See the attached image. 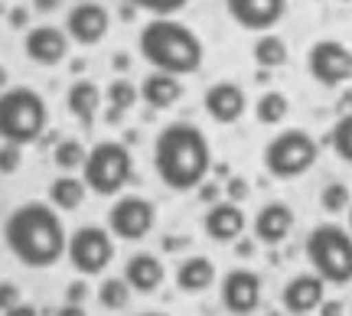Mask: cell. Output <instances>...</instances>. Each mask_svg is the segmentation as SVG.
<instances>
[{"label": "cell", "mask_w": 352, "mask_h": 316, "mask_svg": "<svg viewBox=\"0 0 352 316\" xmlns=\"http://www.w3.org/2000/svg\"><path fill=\"white\" fill-rule=\"evenodd\" d=\"M56 316H85V310H82V304H65Z\"/></svg>", "instance_id": "cell-40"}, {"label": "cell", "mask_w": 352, "mask_h": 316, "mask_svg": "<svg viewBox=\"0 0 352 316\" xmlns=\"http://www.w3.org/2000/svg\"><path fill=\"white\" fill-rule=\"evenodd\" d=\"M228 196H232V203H241V199H245V192H248V183H245V179H228Z\"/></svg>", "instance_id": "cell-34"}, {"label": "cell", "mask_w": 352, "mask_h": 316, "mask_svg": "<svg viewBox=\"0 0 352 316\" xmlns=\"http://www.w3.org/2000/svg\"><path fill=\"white\" fill-rule=\"evenodd\" d=\"M127 300H131V284L124 278H108L98 287V304L108 310H124Z\"/></svg>", "instance_id": "cell-26"}, {"label": "cell", "mask_w": 352, "mask_h": 316, "mask_svg": "<svg viewBox=\"0 0 352 316\" xmlns=\"http://www.w3.org/2000/svg\"><path fill=\"white\" fill-rule=\"evenodd\" d=\"M23 49L30 63L36 65H59L69 52V36L59 26H33L23 39Z\"/></svg>", "instance_id": "cell-15"}, {"label": "cell", "mask_w": 352, "mask_h": 316, "mask_svg": "<svg viewBox=\"0 0 352 316\" xmlns=\"http://www.w3.org/2000/svg\"><path fill=\"white\" fill-rule=\"evenodd\" d=\"M88 150L82 147V140H63L59 147H56V153H52V160H56V166L59 170H65V173H72V170H78V166L85 163Z\"/></svg>", "instance_id": "cell-29"}, {"label": "cell", "mask_w": 352, "mask_h": 316, "mask_svg": "<svg viewBox=\"0 0 352 316\" xmlns=\"http://www.w3.org/2000/svg\"><path fill=\"white\" fill-rule=\"evenodd\" d=\"M202 104H206V114H209L212 121H219V124H235L241 114H245V108H248V98H245L241 85H235V82H215V85H209Z\"/></svg>", "instance_id": "cell-16"}, {"label": "cell", "mask_w": 352, "mask_h": 316, "mask_svg": "<svg viewBox=\"0 0 352 316\" xmlns=\"http://www.w3.org/2000/svg\"><path fill=\"white\" fill-rule=\"evenodd\" d=\"M290 111V102L287 95H280V91H264L258 104H254V117L261 121V124H280Z\"/></svg>", "instance_id": "cell-25"}, {"label": "cell", "mask_w": 352, "mask_h": 316, "mask_svg": "<svg viewBox=\"0 0 352 316\" xmlns=\"http://www.w3.org/2000/svg\"><path fill=\"white\" fill-rule=\"evenodd\" d=\"M294 232V212L287 203H267L254 215V238L261 245H280Z\"/></svg>", "instance_id": "cell-18"}, {"label": "cell", "mask_w": 352, "mask_h": 316, "mask_svg": "<svg viewBox=\"0 0 352 316\" xmlns=\"http://www.w3.org/2000/svg\"><path fill=\"white\" fill-rule=\"evenodd\" d=\"M307 261L314 267V274L327 280V284H349L352 280V232L336 225V222H323L307 235Z\"/></svg>", "instance_id": "cell-5"}, {"label": "cell", "mask_w": 352, "mask_h": 316, "mask_svg": "<svg viewBox=\"0 0 352 316\" xmlns=\"http://www.w3.org/2000/svg\"><path fill=\"white\" fill-rule=\"evenodd\" d=\"M104 95H108V104H111L114 111H131V108L138 104V98H140V89H134V85L124 82V78H114Z\"/></svg>", "instance_id": "cell-30"}, {"label": "cell", "mask_w": 352, "mask_h": 316, "mask_svg": "<svg viewBox=\"0 0 352 316\" xmlns=\"http://www.w3.org/2000/svg\"><path fill=\"white\" fill-rule=\"evenodd\" d=\"M327 300V280L320 274H297L284 284L280 291V304L290 316H307L320 310V304Z\"/></svg>", "instance_id": "cell-14"}, {"label": "cell", "mask_w": 352, "mask_h": 316, "mask_svg": "<svg viewBox=\"0 0 352 316\" xmlns=\"http://www.w3.org/2000/svg\"><path fill=\"white\" fill-rule=\"evenodd\" d=\"M131 170H134V160H131V150L124 144L101 140L88 150L85 163H82V179L91 192L114 196V192L124 190V183L131 179Z\"/></svg>", "instance_id": "cell-6"}, {"label": "cell", "mask_w": 352, "mask_h": 316, "mask_svg": "<svg viewBox=\"0 0 352 316\" xmlns=\"http://www.w3.org/2000/svg\"><path fill=\"white\" fill-rule=\"evenodd\" d=\"M82 297H85V284H69V291H65V304H82Z\"/></svg>", "instance_id": "cell-35"}, {"label": "cell", "mask_w": 352, "mask_h": 316, "mask_svg": "<svg viewBox=\"0 0 352 316\" xmlns=\"http://www.w3.org/2000/svg\"><path fill=\"white\" fill-rule=\"evenodd\" d=\"M226 10L241 30L264 33L280 23V16L287 13V0H226Z\"/></svg>", "instance_id": "cell-13"}, {"label": "cell", "mask_w": 352, "mask_h": 316, "mask_svg": "<svg viewBox=\"0 0 352 316\" xmlns=\"http://www.w3.org/2000/svg\"><path fill=\"white\" fill-rule=\"evenodd\" d=\"M138 49L153 65V72L166 76H192L202 65V39L173 16H153L144 23L138 36Z\"/></svg>", "instance_id": "cell-3"}, {"label": "cell", "mask_w": 352, "mask_h": 316, "mask_svg": "<svg viewBox=\"0 0 352 316\" xmlns=\"http://www.w3.org/2000/svg\"><path fill=\"white\" fill-rule=\"evenodd\" d=\"M98 104H101V91L95 82H72V89L65 91V108L72 117H78L82 124H91L95 121V114H98Z\"/></svg>", "instance_id": "cell-21"}, {"label": "cell", "mask_w": 352, "mask_h": 316, "mask_svg": "<svg viewBox=\"0 0 352 316\" xmlns=\"http://www.w3.org/2000/svg\"><path fill=\"white\" fill-rule=\"evenodd\" d=\"M10 23L13 26H23L26 23V10H10Z\"/></svg>", "instance_id": "cell-41"}, {"label": "cell", "mask_w": 352, "mask_h": 316, "mask_svg": "<svg viewBox=\"0 0 352 316\" xmlns=\"http://www.w3.org/2000/svg\"><path fill=\"white\" fill-rule=\"evenodd\" d=\"M46 102L39 98V91L16 85V89L0 91V140L3 144H16L26 147L39 140V134L46 131Z\"/></svg>", "instance_id": "cell-4"}, {"label": "cell", "mask_w": 352, "mask_h": 316, "mask_svg": "<svg viewBox=\"0 0 352 316\" xmlns=\"http://www.w3.org/2000/svg\"><path fill=\"white\" fill-rule=\"evenodd\" d=\"M307 72L320 85L336 89V85L352 78V49L340 39H320L307 52Z\"/></svg>", "instance_id": "cell-9"}, {"label": "cell", "mask_w": 352, "mask_h": 316, "mask_svg": "<svg viewBox=\"0 0 352 316\" xmlns=\"http://www.w3.org/2000/svg\"><path fill=\"white\" fill-rule=\"evenodd\" d=\"M131 7H138V10H147L153 16H173L186 7L189 0H127Z\"/></svg>", "instance_id": "cell-31"}, {"label": "cell", "mask_w": 352, "mask_h": 316, "mask_svg": "<svg viewBox=\"0 0 352 316\" xmlns=\"http://www.w3.org/2000/svg\"><path fill=\"white\" fill-rule=\"evenodd\" d=\"M206 203H215V196H219V186L215 183H202V192H199Z\"/></svg>", "instance_id": "cell-39"}, {"label": "cell", "mask_w": 352, "mask_h": 316, "mask_svg": "<svg viewBox=\"0 0 352 316\" xmlns=\"http://www.w3.org/2000/svg\"><path fill=\"white\" fill-rule=\"evenodd\" d=\"M212 280H215V264L209 261V258H202V254L186 258L183 264L176 267V284H179V291H186V293L209 291Z\"/></svg>", "instance_id": "cell-22"}, {"label": "cell", "mask_w": 352, "mask_h": 316, "mask_svg": "<svg viewBox=\"0 0 352 316\" xmlns=\"http://www.w3.org/2000/svg\"><path fill=\"white\" fill-rule=\"evenodd\" d=\"M349 232H352V205H349Z\"/></svg>", "instance_id": "cell-43"}, {"label": "cell", "mask_w": 352, "mask_h": 316, "mask_svg": "<svg viewBox=\"0 0 352 316\" xmlns=\"http://www.w3.org/2000/svg\"><path fill=\"white\" fill-rule=\"evenodd\" d=\"M140 316H166V313H140Z\"/></svg>", "instance_id": "cell-44"}, {"label": "cell", "mask_w": 352, "mask_h": 316, "mask_svg": "<svg viewBox=\"0 0 352 316\" xmlns=\"http://www.w3.org/2000/svg\"><path fill=\"white\" fill-rule=\"evenodd\" d=\"M222 306L232 316H248L261 306V278L248 267H235L222 278Z\"/></svg>", "instance_id": "cell-12"}, {"label": "cell", "mask_w": 352, "mask_h": 316, "mask_svg": "<svg viewBox=\"0 0 352 316\" xmlns=\"http://www.w3.org/2000/svg\"><path fill=\"white\" fill-rule=\"evenodd\" d=\"M85 179L72 177V173H65V177H56L50 186V203L56 209H63V212H72L78 205L85 203Z\"/></svg>", "instance_id": "cell-23"}, {"label": "cell", "mask_w": 352, "mask_h": 316, "mask_svg": "<svg viewBox=\"0 0 352 316\" xmlns=\"http://www.w3.org/2000/svg\"><path fill=\"white\" fill-rule=\"evenodd\" d=\"M153 222H157L153 203H147L144 196H124L108 212V232H111L114 238H124V241L147 238Z\"/></svg>", "instance_id": "cell-10"}, {"label": "cell", "mask_w": 352, "mask_h": 316, "mask_svg": "<svg viewBox=\"0 0 352 316\" xmlns=\"http://www.w3.org/2000/svg\"><path fill=\"white\" fill-rule=\"evenodd\" d=\"M320 316H342V304L340 300H323L320 304Z\"/></svg>", "instance_id": "cell-36"}, {"label": "cell", "mask_w": 352, "mask_h": 316, "mask_svg": "<svg viewBox=\"0 0 352 316\" xmlns=\"http://www.w3.org/2000/svg\"><path fill=\"white\" fill-rule=\"evenodd\" d=\"M3 241L10 254L26 267H52L65 254L69 235L59 212H52L46 203L16 205L3 222Z\"/></svg>", "instance_id": "cell-1"}, {"label": "cell", "mask_w": 352, "mask_h": 316, "mask_svg": "<svg viewBox=\"0 0 352 316\" xmlns=\"http://www.w3.org/2000/svg\"><path fill=\"white\" fill-rule=\"evenodd\" d=\"M0 316H39V313H36V306H30V304H16V306H10L7 313H0Z\"/></svg>", "instance_id": "cell-37"}, {"label": "cell", "mask_w": 352, "mask_h": 316, "mask_svg": "<svg viewBox=\"0 0 352 316\" xmlns=\"http://www.w3.org/2000/svg\"><path fill=\"white\" fill-rule=\"evenodd\" d=\"M252 56L261 69H280V65L287 63V43L277 36V33H261V36L254 39Z\"/></svg>", "instance_id": "cell-24"}, {"label": "cell", "mask_w": 352, "mask_h": 316, "mask_svg": "<svg viewBox=\"0 0 352 316\" xmlns=\"http://www.w3.org/2000/svg\"><path fill=\"white\" fill-rule=\"evenodd\" d=\"M329 144H333V150H336L340 160L352 163V111L342 114L340 121L333 124V131H329Z\"/></svg>", "instance_id": "cell-28"}, {"label": "cell", "mask_w": 352, "mask_h": 316, "mask_svg": "<svg viewBox=\"0 0 352 316\" xmlns=\"http://www.w3.org/2000/svg\"><path fill=\"white\" fill-rule=\"evenodd\" d=\"M20 163H23V147L3 144V147H0V173H16Z\"/></svg>", "instance_id": "cell-32"}, {"label": "cell", "mask_w": 352, "mask_h": 316, "mask_svg": "<svg viewBox=\"0 0 352 316\" xmlns=\"http://www.w3.org/2000/svg\"><path fill=\"white\" fill-rule=\"evenodd\" d=\"M0 91H7V69L0 65Z\"/></svg>", "instance_id": "cell-42"}, {"label": "cell", "mask_w": 352, "mask_h": 316, "mask_svg": "<svg viewBox=\"0 0 352 316\" xmlns=\"http://www.w3.org/2000/svg\"><path fill=\"white\" fill-rule=\"evenodd\" d=\"M59 3H63V0H33V7H36L39 13H52Z\"/></svg>", "instance_id": "cell-38"}, {"label": "cell", "mask_w": 352, "mask_h": 316, "mask_svg": "<svg viewBox=\"0 0 352 316\" xmlns=\"http://www.w3.org/2000/svg\"><path fill=\"white\" fill-rule=\"evenodd\" d=\"M140 98L147 102V108H157L164 111L170 104H176L183 98V85L176 76H166V72H151V76L140 82Z\"/></svg>", "instance_id": "cell-20"}, {"label": "cell", "mask_w": 352, "mask_h": 316, "mask_svg": "<svg viewBox=\"0 0 352 316\" xmlns=\"http://www.w3.org/2000/svg\"><path fill=\"white\" fill-rule=\"evenodd\" d=\"M65 258L72 261L82 278H95L104 267L111 264L114 258V238L108 228L98 225H82L72 232V238L65 245Z\"/></svg>", "instance_id": "cell-8"}, {"label": "cell", "mask_w": 352, "mask_h": 316, "mask_svg": "<svg viewBox=\"0 0 352 316\" xmlns=\"http://www.w3.org/2000/svg\"><path fill=\"white\" fill-rule=\"evenodd\" d=\"M16 304H20V291L13 287L10 280H3V284H0V313H7V310Z\"/></svg>", "instance_id": "cell-33"}, {"label": "cell", "mask_w": 352, "mask_h": 316, "mask_svg": "<svg viewBox=\"0 0 352 316\" xmlns=\"http://www.w3.org/2000/svg\"><path fill=\"white\" fill-rule=\"evenodd\" d=\"M108 30H111V13L104 10L101 3L95 0H82L76 3L69 16H65V36L76 39L78 46H95L101 39L108 36Z\"/></svg>", "instance_id": "cell-11"}, {"label": "cell", "mask_w": 352, "mask_h": 316, "mask_svg": "<svg viewBox=\"0 0 352 316\" xmlns=\"http://www.w3.org/2000/svg\"><path fill=\"white\" fill-rule=\"evenodd\" d=\"M316 157H320L316 140L300 127H290V131H280L277 137L267 140L264 170L274 179H297L316 163Z\"/></svg>", "instance_id": "cell-7"}, {"label": "cell", "mask_w": 352, "mask_h": 316, "mask_svg": "<svg viewBox=\"0 0 352 316\" xmlns=\"http://www.w3.org/2000/svg\"><path fill=\"white\" fill-rule=\"evenodd\" d=\"M320 205H323V212H329V215L349 212V205H352L349 186H346V183H329V186H323V192H320Z\"/></svg>", "instance_id": "cell-27"}, {"label": "cell", "mask_w": 352, "mask_h": 316, "mask_svg": "<svg viewBox=\"0 0 352 316\" xmlns=\"http://www.w3.org/2000/svg\"><path fill=\"white\" fill-rule=\"evenodd\" d=\"M342 3H349V0H342Z\"/></svg>", "instance_id": "cell-45"}, {"label": "cell", "mask_w": 352, "mask_h": 316, "mask_svg": "<svg viewBox=\"0 0 352 316\" xmlns=\"http://www.w3.org/2000/svg\"><path fill=\"white\" fill-rule=\"evenodd\" d=\"M164 278H166L164 261H160L157 254L140 251V254H134V258H131V261L124 264V280L131 284V291H138V293L160 291Z\"/></svg>", "instance_id": "cell-19"}, {"label": "cell", "mask_w": 352, "mask_h": 316, "mask_svg": "<svg viewBox=\"0 0 352 316\" xmlns=\"http://www.w3.org/2000/svg\"><path fill=\"white\" fill-rule=\"evenodd\" d=\"M212 166L209 140L196 124L173 121L166 124L153 140V170L164 186L176 192H186L199 186Z\"/></svg>", "instance_id": "cell-2"}, {"label": "cell", "mask_w": 352, "mask_h": 316, "mask_svg": "<svg viewBox=\"0 0 352 316\" xmlns=\"http://www.w3.org/2000/svg\"><path fill=\"white\" fill-rule=\"evenodd\" d=\"M202 228L212 241H239L245 232V212L239 203H212L202 215Z\"/></svg>", "instance_id": "cell-17"}]
</instances>
